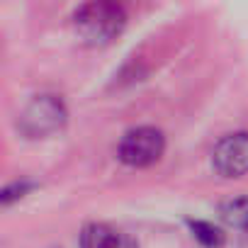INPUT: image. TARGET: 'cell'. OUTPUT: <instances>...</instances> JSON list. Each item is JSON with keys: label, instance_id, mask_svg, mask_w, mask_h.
<instances>
[{"label": "cell", "instance_id": "cell-1", "mask_svg": "<svg viewBox=\"0 0 248 248\" xmlns=\"http://www.w3.org/2000/svg\"><path fill=\"white\" fill-rule=\"evenodd\" d=\"M127 27V13L117 3L93 0L73 13V30L80 42L90 46H105L117 39Z\"/></svg>", "mask_w": 248, "mask_h": 248}, {"label": "cell", "instance_id": "cell-2", "mask_svg": "<svg viewBox=\"0 0 248 248\" xmlns=\"http://www.w3.org/2000/svg\"><path fill=\"white\" fill-rule=\"evenodd\" d=\"M66 119H68L66 105L56 95H39L22 109L17 119V129L27 139H44L63 129Z\"/></svg>", "mask_w": 248, "mask_h": 248}, {"label": "cell", "instance_id": "cell-3", "mask_svg": "<svg viewBox=\"0 0 248 248\" xmlns=\"http://www.w3.org/2000/svg\"><path fill=\"white\" fill-rule=\"evenodd\" d=\"M166 151V137L156 127H137L122 137L117 156L132 168H146L156 163Z\"/></svg>", "mask_w": 248, "mask_h": 248}, {"label": "cell", "instance_id": "cell-4", "mask_svg": "<svg viewBox=\"0 0 248 248\" xmlns=\"http://www.w3.org/2000/svg\"><path fill=\"white\" fill-rule=\"evenodd\" d=\"M212 166L224 178H241L248 173V132L226 134L212 151Z\"/></svg>", "mask_w": 248, "mask_h": 248}, {"label": "cell", "instance_id": "cell-5", "mask_svg": "<svg viewBox=\"0 0 248 248\" xmlns=\"http://www.w3.org/2000/svg\"><path fill=\"white\" fill-rule=\"evenodd\" d=\"M122 231L107 224H88L80 233V248H119Z\"/></svg>", "mask_w": 248, "mask_h": 248}, {"label": "cell", "instance_id": "cell-6", "mask_svg": "<svg viewBox=\"0 0 248 248\" xmlns=\"http://www.w3.org/2000/svg\"><path fill=\"white\" fill-rule=\"evenodd\" d=\"M219 217L226 226L248 231V197H236L229 200L219 207Z\"/></svg>", "mask_w": 248, "mask_h": 248}, {"label": "cell", "instance_id": "cell-7", "mask_svg": "<svg viewBox=\"0 0 248 248\" xmlns=\"http://www.w3.org/2000/svg\"><path fill=\"white\" fill-rule=\"evenodd\" d=\"M185 224L204 248H221L224 246V231L219 226H214L209 221H202V219H187Z\"/></svg>", "mask_w": 248, "mask_h": 248}, {"label": "cell", "instance_id": "cell-8", "mask_svg": "<svg viewBox=\"0 0 248 248\" xmlns=\"http://www.w3.org/2000/svg\"><path fill=\"white\" fill-rule=\"evenodd\" d=\"M32 187H34V183H30V180H22V183H13V185H8V187L3 190V204H5V207L13 204L15 200L25 197Z\"/></svg>", "mask_w": 248, "mask_h": 248}, {"label": "cell", "instance_id": "cell-9", "mask_svg": "<svg viewBox=\"0 0 248 248\" xmlns=\"http://www.w3.org/2000/svg\"><path fill=\"white\" fill-rule=\"evenodd\" d=\"M119 248H139V246H137V241H134L132 236H127V233H124V236H122V243H119Z\"/></svg>", "mask_w": 248, "mask_h": 248}]
</instances>
